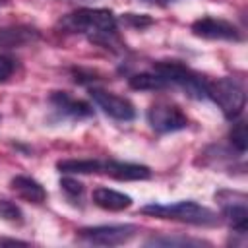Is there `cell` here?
I'll return each instance as SVG.
<instances>
[{"label":"cell","mask_w":248,"mask_h":248,"mask_svg":"<svg viewBox=\"0 0 248 248\" xmlns=\"http://www.w3.org/2000/svg\"><path fill=\"white\" fill-rule=\"evenodd\" d=\"M141 213L159 217V219H174V221H184V223H192V225H211L217 221V215L196 203V202H176L170 205H163V203H149L145 207H141Z\"/></svg>","instance_id":"obj_3"},{"label":"cell","mask_w":248,"mask_h":248,"mask_svg":"<svg viewBox=\"0 0 248 248\" xmlns=\"http://www.w3.org/2000/svg\"><path fill=\"white\" fill-rule=\"evenodd\" d=\"M192 33L203 39H219V41H238L240 31L227 19L219 17H200L192 23Z\"/></svg>","instance_id":"obj_7"},{"label":"cell","mask_w":248,"mask_h":248,"mask_svg":"<svg viewBox=\"0 0 248 248\" xmlns=\"http://www.w3.org/2000/svg\"><path fill=\"white\" fill-rule=\"evenodd\" d=\"M128 83H130L132 89H140V91H157V89H163V87L169 85V81L161 74H157L155 70L134 74V76H130Z\"/></svg>","instance_id":"obj_14"},{"label":"cell","mask_w":248,"mask_h":248,"mask_svg":"<svg viewBox=\"0 0 248 248\" xmlns=\"http://www.w3.org/2000/svg\"><path fill=\"white\" fill-rule=\"evenodd\" d=\"M93 202L99 207L108 209V211H122L132 205V198L128 194H122L118 190L105 188V186H99L93 190Z\"/></svg>","instance_id":"obj_11"},{"label":"cell","mask_w":248,"mask_h":248,"mask_svg":"<svg viewBox=\"0 0 248 248\" xmlns=\"http://www.w3.org/2000/svg\"><path fill=\"white\" fill-rule=\"evenodd\" d=\"M12 188L27 202H33V203H41L45 202L46 198V192L45 188L41 186V182H37L35 178L31 176H25V174H17L12 178Z\"/></svg>","instance_id":"obj_12"},{"label":"cell","mask_w":248,"mask_h":248,"mask_svg":"<svg viewBox=\"0 0 248 248\" xmlns=\"http://www.w3.org/2000/svg\"><path fill=\"white\" fill-rule=\"evenodd\" d=\"M231 143L236 147V151L244 153L246 145H248V132H246V124L244 122H236L231 130Z\"/></svg>","instance_id":"obj_18"},{"label":"cell","mask_w":248,"mask_h":248,"mask_svg":"<svg viewBox=\"0 0 248 248\" xmlns=\"http://www.w3.org/2000/svg\"><path fill=\"white\" fill-rule=\"evenodd\" d=\"M25 242L21 240H8V238H0V246H23Z\"/></svg>","instance_id":"obj_22"},{"label":"cell","mask_w":248,"mask_h":248,"mask_svg":"<svg viewBox=\"0 0 248 248\" xmlns=\"http://www.w3.org/2000/svg\"><path fill=\"white\" fill-rule=\"evenodd\" d=\"M39 39V31L29 25H8L0 27V48L25 46Z\"/></svg>","instance_id":"obj_10"},{"label":"cell","mask_w":248,"mask_h":248,"mask_svg":"<svg viewBox=\"0 0 248 248\" xmlns=\"http://www.w3.org/2000/svg\"><path fill=\"white\" fill-rule=\"evenodd\" d=\"M16 70V60L8 54H0V83L8 81Z\"/></svg>","instance_id":"obj_19"},{"label":"cell","mask_w":248,"mask_h":248,"mask_svg":"<svg viewBox=\"0 0 248 248\" xmlns=\"http://www.w3.org/2000/svg\"><path fill=\"white\" fill-rule=\"evenodd\" d=\"M147 246H202L207 244L203 240H192V238H172V236H153L145 242Z\"/></svg>","instance_id":"obj_16"},{"label":"cell","mask_w":248,"mask_h":248,"mask_svg":"<svg viewBox=\"0 0 248 248\" xmlns=\"http://www.w3.org/2000/svg\"><path fill=\"white\" fill-rule=\"evenodd\" d=\"M138 227L136 225H99V227H87L79 231V238L87 240L91 244L101 246H118L128 242L136 236Z\"/></svg>","instance_id":"obj_5"},{"label":"cell","mask_w":248,"mask_h":248,"mask_svg":"<svg viewBox=\"0 0 248 248\" xmlns=\"http://www.w3.org/2000/svg\"><path fill=\"white\" fill-rule=\"evenodd\" d=\"M89 93H91V99L99 105V108H103L108 116L116 120H132L136 116V108L128 99L114 95L110 91H105V89H97V87H93Z\"/></svg>","instance_id":"obj_8"},{"label":"cell","mask_w":248,"mask_h":248,"mask_svg":"<svg viewBox=\"0 0 248 248\" xmlns=\"http://www.w3.org/2000/svg\"><path fill=\"white\" fill-rule=\"evenodd\" d=\"M60 27L68 33H87L91 39L105 33L116 31V17L110 10L103 8H83L74 14H68L60 19Z\"/></svg>","instance_id":"obj_1"},{"label":"cell","mask_w":248,"mask_h":248,"mask_svg":"<svg viewBox=\"0 0 248 248\" xmlns=\"http://www.w3.org/2000/svg\"><path fill=\"white\" fill-rule=\"evenodd\" d=\"M60 186H62V190H66L70 196H79V194L83 192V184H81L79 180L72 178V176H64V178L60 180Z\"/></svg>","instance_id":"obj_20"},{"label":"cell","mask_w":248,"mask_h":248,"mask_svg":"<svg viewBox=\"0 0 248 248\" xmlns=\"http://www.w3.org/2000/svg\"><path fill=\"white\" fill-rule=\"evenodd\" d=\"M103 161L99 159H64L56 163V169L64 174H91L101 172Z\"/></svg>","instance_id":"obj_13"},{"label":"cell","mask_w":248,"mask_h":248,"mask_svg":"<svg viewBox=\"0 0 248 248\" xmlns=\"http://www.w3.org/2000/svg\"><path fill=\"white\" fill-rule=\"evenodd\" d=\"M0 217L10 223H23V211L12 200H0Z\"/></svg>","instance_id":"obj_17"},{"label":"cell","mask_w":248,"mask_h":248,"mask_svg":"<svg viewBox=\"0 0 248 248\" xmlns=\"http://www.w3.org/2000/svg\"><path fill=\"white\" fill-rule=\"evenodd\" d=\"M52 103L56 105V108H60L62 112L70 114V116H89L91 114V107L83 101H76L66 93H54L52 95Z\"/></svg>","instance_id":"obj_15"},{"label":"cell","mask_w":248,"mask_h":248,"mask_svg":"<svg viewBox=\"0 0 248 248\" xmlns=\"http://www.w3.org/2000/svg\"><path fill=\"white\" fill-rule=\"evenodd\" d=\"M205 95L211 97L213 103L221 108V112L231 120L238 118L246 105L244 87L234 78H219L215 81H207Z\"/></svg>","instance_id":"obj_2"},{"label":"cell","mask_w":248,"mask_h":248,"mask_svg":"<svg viewBox=\"0 0 248 248\" xmlns=\"http://www.w3.org/2000/svg\"><path fill=\"white\" fill-rule=\"evenodd\" d=\"M101 172L116 180H145L151 176L149 167L136 165V163H124V161H103Z\"/></svg>","instance_id":"obj_9"},{"label":"cell","mask_w":248,"mask_h":248,"mask_svg":"<svg viewBox=\"0 0 248 248\" xmlns=\"http://www.w3.org/2000/svg\"><path fill=\"white\" fill-rule=\"evenodd\" d=\"M147 120L151 128L159 134H169V132H178L188 126L186 114L172 103H155L147 110Z\"/></svg>","instance_id":"obj_6"},{"label":"cell","mask_w":248,"mask_h":248,"mask_svg":"<svg viewBox=\"0 0 248 248\" xmlns=\"http://www.w3.org/2000/svg\"><path fill=\"white\" fill-rule=\"evenodd\" d=\"M124 19L128 21V23H132L134 27H145V25H151V17H147V16H136V14H126L124 16Z\"/></svg>","instance_id":"obj_21"},{"label":"cell","mask_w":248,"mask_h":248,"mask_svg":"<svg viewBox=\"0 0 248 248\" xmlns=\"http://www.w3.org/2000/svg\"><path fill=\"white\" fill-rule=\"evenodd\" d=\"M153 70L157 74H161L169 83H176L180 85L182 89H186L194 99H203L207 97L205 95V85L207 81L202 79L196 72H192L190 68H186L184 64L180 62H172V60H163V62H157L153 66Z\"/></svg>","instance_id":"obj_4"}]
</instances>
